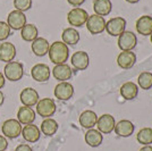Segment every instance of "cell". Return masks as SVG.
<instances>
[{"label": "cell", "mask_w": 152, "mask_h": 151, "mask_svg": "<svg viewBox=\"0 0 152 151\" xmlns=\"http://www.w3.org/2000/svg\"><path fill=\"white\" fill-rule=\"evenodd\" d=\"M48 55L50 58V62L55 65L66 64L68 57H69V49H68L67 44L64 43L63 41H56L50 44Z\"/></svg>", "instance_id": "1"}, {"label": "cell", "mask_w": 152, "mask_h": 151, "mask_svg": "<svg viewBox=\"0 0 152 151\" xmlns=\"http://www.w3.org/2000/svg\"><path fill=\"white\" fill-rule=\"evenodd\" d=\"M89 14L85 9L80 8V7H75L69 13L67 14V21L69 23V25L73 27H81V26L86 24V21L89 18Z\"/></svg>", "instance_id": "2"}, {"label": "cell", "mask_w": 152, "mask_h": 151, "mask_svg": "<svg viewBox=\"0 0 152 151\" xmlns=\"http://www.w3.org/2000/svg\"><path fill=\"white\" fill-rule=\"evenodd\" d=\"M37 106V114L43 118H50L56 113V102L51 98H42L38 101Z\"/></svg>", "instance_id": "3"}, {"label": "cell", "mask_w": 152, "mask_h": 151, "mask_svg": "<svg viewBox=\"0 0 152 151\" xmlns=\"http://www.w3.org/2000/svg\"><path fill=\"white\" fill-rule=\"evenodd\" d=\"M4 75L7 80H9L12 82H16V81L22 80V77L24 75L23 64L18 63V62L7 63L5 68H4Z\"/></svg>", "instance_id": "4"}, {"label": "cell", "mask_w": 152, "mask_h": 151, "mask_svg": "<svg viewBox=\"0 0 152 151\" xmlns=\"http://www.w3.org/2000/svg\"><path fill=\"white\" fill-rule=\"evenodd\" d=\"M1 132L5 138L16 139L18 138L22 133V124L15 118H10L4 122L1 126Z\"/></svg>", "instance_id": "5"}, {"label": "cell", "mask_w": 152, "mask_h": 151, "mask_svg": "<svg viewBox=\"0 0 152 151\" xmlns=\"http://www.w3.org/2000/svg\"><path fill=\"white\" fill-rule=\"evenodd\" d=\"M106 19L102 16H99L96 14H93L89 16V18L86 21V29L91 34H100L106 30Z\"/></svg>", "instance_id": "6"}, {"label": "cell", "mask_w": 152, "mask_h": 151, "mask_svg": "<svg viewBox=\"0 0 152 151\" xmlns=\"http://www.w3.org/2000/svg\"><path fill=\"white\" fill-rule=\"evenodd\" d=\"M126 29V21L123 17H114L106 23V31L111 37H119Z\"/></svg>", "instance_id": "7"}, {"label": "cell", "mask_w": 152, "mask_h": 151, "mask_svg": "<svg viewBox=\"0 0 152 151\" xmlns=\"http://www.w3.org/2000/svg\"><path fill=\"white\" fill-rule=\"evenodd\" d=\"M137 44V38L131 31H124L118 37V47L121 51H132Z\"/></svg>", "instance_id": "8"}, {"label": "cell", "mask_w": 152, "mask_h": 151, "mask_svg": "<svg viewBox=\"0 0 152 151\" xmlns=\"http://www.w3.org/2000/svg\"><path fill=\"white\" fill-rule=\"evenodd\" d=\"M7 24L9 25V27L12 30H22L23 26L26 25V16L24 13L19 12V10H13L8 14V17H7Z\"/></svg>", "instance_id": "9"}, {"label": "cell", "mask_w": 152, "mask_h": 151, "mask_svg": "<svg viewBox=\"0 0 152 151\" xmlns=\"http://www.w3.org/2000/svg\"><path fill=\"white\" fill-rule=\"evenodd\" d=\"M53 93L58 100L67 101L74 95V86L69 82H60L56 85Z\"/></svg>", "instance_id": "10"}, {"label": "cell", "mask_w": 152, "mask_h": 151, "mask_svg": "<svg viewBox=\"0 0 152 151\" xmlns=\"http://www.w3.org/2000/svg\"><path fill=\"white\" fill-rule=\"evenodd\" d=\"M116 122L115 118L110 114H103L102 116L98 117L96 126H98V131L102 134H110L114 131Z\"/></svg>", "instance_id": "11"}, {"label": "cell", "mask_w": 152, "mask_h": 151, "mask_svg": "<svg viewBox=\"0 0 152 151\" xmlns=\"http://www.w3.org/2000/svg\"><path fill=\"white\" fill-rule=\"evenodd\" d=\"M19 100L23 103V106L26 107H33L38 103L40 100L39 93L35 89L33 88H25L22 90L20 95H19Z\"/></svg>", "instance_id": "12"}, {"label": "cell", "mask_w": 152, "mask_h": 151, "mask_svg": "<svg viewBox=\"0 0 152 151\" xmlns=\"http://www.w3.org/2000/svg\"><path fill=\"white\" fill-rule=\"evenodd\" d=\"M31 75L37 82H47L51 75V70L45 64H37L31 69Z\"/></svg>", "instance_id": "13"}, {"label": "cell", "mask_w": 152, "mask_h": 151, "mask_svg": "<svg viewBox=\"0 0 152 151\" xmlns=\"http://www.w3.org/2000/svg\"><path fill=\"white\" fill-rule=\"evenodd\" d=\"M22 136L28 143H35L40 140L41 136V131L37 125L34 124H28V125H24L22 127Z\"/></svg>", "instance_id": "14"}, {"label": "cell", "mask_w": 152, "mask_h": 151, "mask_svg": "<svg viewBox=\"0 0 152 151\" xmlns=\"http://www.w3.org/2000/svg\"><path fill=\"white\" fill-rule=\"evenodd\" d=\"M70 62L73 67L77 70H84L89 67L90 58L89 55L85 51H76L73 54V56L70 58Z\"/></svg>", "instance_id": "15"}, {"label": "cell", "mask_w": 152, "mask_h": 151, "mask_svg": "<svg viewBox=\"0 0 152 151\" xmlns=\"http://www.w3.org/2000/svg\"><path fill=\"white\" fill-rule=\"evenodd\" d=\"M52 75L59 82H67L73 76V70L67 64L56 65L52 69Z\"/></svg>", "instance_id": "16"}, {"label": "cell", "mask_w": 152, "mask_h": 151, "mask_svg": "<svg viewBox=\"0 0 152 151\" xmlns=\"http://www.w3.org/2000/svg\"><path fill=\"white\" fill-rule=\"evenodd\" d=\"M37 117V113L34 111V109L32 107H26V106H22L18 108L17 111V120L22 125H28V124H33V122L35 120Z\"/></svg>", "instance_id": "17"}, {"label": "cell", "mask_w": 152, "mask_h": 151, "mask_svg": "<svg viewBox=\"0 0 152 151\" xmlns=\"http://www.w3.org/2000/svg\"><path fill=\"white\" fill-rule=\"evenodd\" d=\"M16 47L10 42H2L0 43V60L4 63H10L16 57Z\"/></svg>", "instance_id": "18"}, {"label": "cell", "mask_w": 152, "mask_h": 151, "mask_svg": "<svg viewBox=\"0 0 152 151\" xmlns=\"http://www.w3.org/2000/svg\"><path fill=\"white\" fill-rule=\"evenodd\" d=\"M136 31L143 37L152 34V16L143 15L136 21Z\"/></svg>", "instance_id": "19"}, {"label": "cell", "mask_w": 152, "mask_h": 151, "mask_svg": "<svg viewBox=\"0 0 152 151\" xmlns=\"http://www.w3.org/2000/svg\"><path fill=\"white\" fill-rule=\"evenodd\" d=\"M136 63V55L133 51H121L117 57V64L123 69L132 68Z\"/></svg>", "instance_id": "20"}, {"label": "cell", "mask_w": 152, "mask_h": 151, "mask_svg": "<svg viewBox=\"0 0 152 151\" xmlns=\"http://www.w3.org/2000/svg\"><path fill=\"white\" fill-rule=\"evenodd\" d=\"M134 130H135V125L128 119H123L121 122H118L115 125V128H114L115 133L118 136H121V138H128V136H131L134 133Z\"/></svg>", "instance_id": "21"}, {"label": "cell", "mask_w": 152, "mask_h": 151, "mask_svg": "<svg viewBox=\"0 0 152 151\" xmlns=\"http://www.w3.org/2000/svg\"><path fill=\"white\" fill-rule=\"evenodd\" d=\"M32 51L35 56L38 57H43L48 54L49 48H50V44L48 42V40L45 38H37L33 42H32Z\"/></svg>", "instance_id": "22"}, {"label": "cell", "mask_w": 152, "mask_h": 151, "mask_svg": "<svg viewBox=\"0 0 152 151\" xmlns=\"http://www.w3.org/2000/svg\"><path fill=\"white\" fill-rule=\"evenodd\" d=\"M103 142V134L100 133L98 130L90 128L88 132L85 133V143L92 148H98L100 147Z\"/></svg>", "instance_id": "23"}, {"label": "cell", "mask_w": 152, "mask_h": 151, "mask_svg": "<svg viewBox=\"0 0 152 151\" xmlns=\"http://www.w3.org/2000/svg\"><path fill=\"white\" fill-rule=\"evenodd\" d=\"M139 95V86L133 82H126L121 85V95L125 100H134Z\"/></svg>", "instance_id": "24"}, {"label": "cell", "mask_w": 152, "mask_h": 151, "mask_svg": "<svg viewBox=\"0 0 152 151\" xmlns=\"http://www.w3.org/2000/svg\"><path fill=\"white\" fill-rule=\"evenodd\" d=\"M113 4L110 0H94L93 1V10L99 16H107L111 13Z\"/></svg>", "instance_id": "25"}, {"label": "cell", "mask_w": 152, "mask_h": 151, "mask_svg": "<svg viewBox=\"0 0 152 151\" xmlns=\"http://www.w3.org/2000/svg\"><path fill=\"white\" fill-rule=\"evenodd\" d=\"M98 122V115L92 110H85L80 116V124L84 128H92L94 125H96Z\"/></svg>", "instance_id": "26"}, {"label": "cell", "mask_w": 152, "mask_h": 151, "mask_svg": "<svg viewBox=\"0 0 152 151\" xmlns=\"http://www.w3.org/2000/svg\"><path fill=\"white\" fill-rule=\"evenodd\" d=\"M61 39L64 43H66L67 45H75L80 41V33L74 27H67L63 31Z\"/></svg>", "instance_id": "27"}, {"label": "cell", "mask_w": 152, "mask_h": 151, "mask_svg": "<svg viewBox=\"0 0 152 151\" xmlns=\"http://www.w3.org/2000/svg\"><path fill=\"white\" fill-rule=\"evenodd\" d=\"M39 31L38 27L34 24H27L23 26V29L20 30V37L26 42H33L35 39L38 38Z\"/></svg>", "instance_id": "28"}, {"label": "cell", "mask_w": 152, "mask_h": 151, "mask_svg": "<svg viewBox=\"0 0 152 151\" xmlns=\"http://www.w3.org/2000/svg\"><path fill=\"white\" fill-rule=\"evenodd\" d=\"M40 131L47 136H52L58 131V123L51 117L50 118H45V120L41 123Z\"/></svg>", "instance_id": "29"}, {"label": "cell", "mask_w": 152, "mask_h": 151, "mask_svg": "<svg viewBox=\"0 0 152 151\" xmlns=\"http://www.w3.org/2000/svg\"><path fill=\"white\" fill-rule=\"evenodd\" d=\"M136 139L139 141V143L143 145H151L152 144V128L150 127H144L142 130H140Z\"/></svg>", "instance_id": "30"}, {"label": "cell", "mask_w": 152, "mask_h": 151, "mask_svg": "<svg viewBox=\"0 0 152 151\" xmlns=\"http://www.w3.org/2000/svg\"><path fill=\"white\" fill-rule=\"evenodd\" d=\"M139 86L143 90H149L152 88V73L150 72H143L137 77Z\"/></svg>", "instance_id": "31"}, {"label": "cell", "mask_w": 152, "mask_h": 151, "mask_svg": "<svg viewBox=\"0 0 152 151\" xmlns=\"http://www.w3.org/2000/svg\"><path fill=\"white\" fill-rule=\"evenodd\" d=\"M14 7L16 10H19L22 13L27 12L28 9H31L32 0H14Z\"/></svg>", "instance_id": "32"}, {"label": "cell", "mask_w": 152, "mask_h": 151, "mask_svg": "<svg viewBox=\"0 0 152 151\" xmlns=\"http://www.w3.org/2000/svg\"><path fill=\"white\" fill-rule=\"evenodd\" d=\"M12 29L6 22H0V41H5L10 35Z\"/></svg>", "instance_id": "33"}, {"label": "cell", "mask_w": 152, "mask_h": 151, "mask_svg": "<svg viewBox=\"0 0 152 151\" xmlns=\"http://www.w3.org/2000/svg\"><path fill=\"white\" fill-rule=\"evenodd\" d=\"M7 148H8L7 138H5L4 135H0V151H6Z\"/></svg>", "instance_id": "34"}, {"label": "cell", "mask_w": 152, "mask_h": 151, "mask_svg": "<svg viewBox=\"0 0 152 151\" xmlns=\"http://www.w3.org/2000/svg\"><path fill=\"white\" fill-rule=\"evenodd\" d=\"M15 151H33V150H32V148L27 143H20V144H18L16 147Z\"/></svg>", "instance_id": "35"}, {"label": "cell", "mask_w": 152, "mask_h": 151, "mask_svg": "<svg viewBox=\"0 0 152 151\" xmlns=\"http://www.w3.org/2000/svg\"><path fill=\"white\" fill-rule=\"evenodd\" d=\"M67 2L73 7H80L85 2V0H67Z\"/></svg>", "instance_id": "36"}, {"label": "cell", "mask_w": 152, "mask_h": 151, "mask_svg": "<svg viewBox=\"0 0 152 151\" xmlns=\"http://www.w3.org/2000/svg\"><path fill=\"white\" fill-rule=\"evenodd\" d=\"M5 83H6V77L0 72V90L5 86Z\"/></svg>", "instance_id": "37"}, {"label": "cell", "mask_w": 152, "mask_h": 151, "mask_svg": "<svg viewBox=\"0 0 152 151\" xmlns=\"http://www.w3.org/2000/svg\"><path fill=\"white\" fill-rule=\"evenodd\" d=\"M140 151H152V147L151 145H143L140 149Z\"/></svg>", "instance_id": "38"}, {"label": "cell", "mask_w": 152, "mask_h": 151, "mask_svg": "<svg viewBox=\"0 0 152 151\" xmlns=\"http://www.w3.org/2000/svg\"><path fill=\"white\" fill-rule=\"evenodd\" d=\"M4 101H5V95H4V93H2V92H1V90H0V107L2 106Z\"/></svg>", "instance_id": "39"}, {"label": "cell", "mask_w": 152, "mask_h": 151, "mask_svg": "<svg viewBox=\"0 0 152 151\" xmlns=\"http://www.w3.org/2000/svg\"><path fill=\"white\" fill-rule=\"evenodd\" d=\"M127 2H129V4H136V2H139L140 0H125Z\"/></svg>", "instance_id": "40"}, {"label": "cell", "mask_w": 152, "mask_h": 151, "mask_svg": "<svg viewBox=\"0 0 152 151\" xmlns=\"http://www.w3.org/2000/svg\"><path fill=\"white\" fill-rule=\"evenodd\" d=\"M150 40H151V43H152V34L150 35Z\"/></svg>", "instance_id": "41"}]
</instances>
